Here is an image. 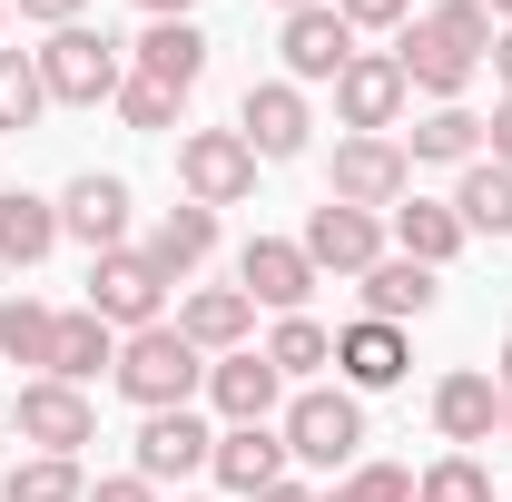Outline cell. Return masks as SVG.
Wrapping results in <instances>:
<instances>
[{"mask_svg":"<svg viewBox=\"0 0 512 502\" xmlns=\"http://www.w3.org/2000/svg\"><path fill=\"white\" fill-rule=\"evenodd\" d=\"M493 60V10L483 0H434L424 20H404V89H424L434 109H463V89H473V69Z\"/></svg>","mask_w":512,"mask_h":502,"instance_id":"6da1fadb","label":"cell"},{"mask_svg":"<svg viewBox=\"0 0 512 502\" xmlns=\"http://www.w3.org/2000/svg\"><path fill=\"white\" fill-rule=\"evenodd\" d=\"M138 404V414H178V404H197L207 394V355H197L188 335L158 315V325H138V335H119V375H109Z\"/></svg>","mask_w":512,"mask_h":502,"instance_id":"7a4b0ae2","label":"cell"},{"mask_svg":"<svg viewBox=\"0 0 512 502\" xmlns=\"http://www.w3.org/2000/svg\"><path fill=\"white\" fill-rule=\"evenodd\" d=\"M276 434H286V463L345 473V463H355V443H365V404H355L345 384H335V394H325V384H306V394L286 404V424H276Z\"/></svg>","mask_w":512,"mask_h":502,"instance_id":"3957f363","label":"cell"},{"mask_svg":"<svg viewBox=\"0 0 512 502\" xmlns=\"http://www.w3.org/2000/svg\"><path fill=\"white\" fill-rule=\"evenodd\" d=\"M40 79H50L60 109H99V99H119V89H128V50L109 40V30H50Z\"/></svg>","mask_w":512,"mask_h":502,"instance_id":"277c9868","label":"cell"},{"mask_svg":"<svg viewBox=\"0 0 512 502\" xmlns=\"http://www.w3.org/2000/svg\"><path fill=\"white\" fill-rule=\"evenodd\" d=\"M335 207H365V217H394L404 197H414V158H404V138H345L335 148Z\"/></svg>","mask_w":512,"mask_h":502,"instance_id":"5b68a950","label":"cell"},{"mask_svg":"<svg viewBox=\"0 0 512 502\" xmlns=\"http://www.w3.org/2000/svg\"><path fill=\"white\" fill-rule=\"evenodd\" d=\"M158 306H168V276L148 266V247H109V256H89V315H99V325L138 335V325H158Z\"/></svg>","mask_w":512,"mask_h":502,"instance_id":"8992f818","label":"cell"},{"mask_svg":"<svg viewBox=\"0 0 512 502\" xmlns=\"http://www.w3.org/2000/svg\"><path fill=\"white\" fill-rule=\"evenodd\" d=\"M10 434L30 443V453H79V443H99V414H89V394L60 375H40V384H20L10 394Z\"/></svg>","mask_w":512,"mask_h":502,"instance_id":"52a82bcc","label":"cell"},{"mask_svg":"<svg viewBox=\"0 0 512 502\" xmlns=\"http://www.w3.org/2000/svg\"><path fill=\"white\" fill-rule=\"evenodd\" d=\"M178 188H188V207H237L256 188V148L237 128H188L178 138Z\"/></svg>","mask_w":512,"mask_h":502,"instance_id":"ba28073f","label":"cell"},{"mask_svg":"<svg viewBox=\"0 0 512 502\" xmlns=\"http://www.w3.org/2000/svg\"><path fill=\"white\" fill-rule=\"evenodd\" d=\"M404 69H394V50H355V60L335 69V119L355 128V138H384V128L404 119Z\"/></svg>","mask_w":512,"mask_h":502,"instance_id":"9c48e42d","label":"cell"},{"mask_svg":"<svg viewBox=\"0 0 512 502\" xmlns=\"http://www.w3.org/2000/svg\"><path fill=\"white\" fill-rule=\"evenodd\" d=\"M296 247H306V266H316V276H365L375 256H394V247H384V217H365V207H335V197L306 217V237H296Z\"/></svg>","mask_w":512,"mask_h":502,"instance_id":"30bf717a","label":"cell"},{"mask_svg":"<svg viewBox=\"0 0 512 502\" xmlns=\"http://www.w3.org/2000/svg\"><path fill=\"white\" fill-rule=\"evenodd\" d=\"M237 286H247V306L306 315V296H316V266H306V247H296V237H247V247H237Z\"/></svg>","mask_w":512,"mask_h":502,"instance_id":"8fae6325","label":"cell"},{"mask_svg":"<svg viewBox=\"0 0 512 502\" xmlns=\"http://www.w3.org/2000/svg\"><path fill=\"white\" fill-rule=\"evenodd\" d=\"M276 50H286V79H296V89H306V79L335 89V69L355 60V30H345V10H335V0H316V10H286Z\"/></svg>","mask_w":512,"mask_h":502,"instance_id":"7c38bea8","label":"cell"},{"mask_svg":"<svg viewBox=\"0 0 512 502\" xmlns=\"http://www.w3.org/2000/svg\"><path fill=\"white\" fill-rule=\"evenodd\" d=\"M237 138H247L256 158H296V148L316 138V109H306V89H296V79H256L247 109H237Z\"/></svg>","mask_w":512,"mask_h":502,"instance_id":"4fadbf2b","label":"cell"},{"mask_svg":"<svg viewBox=\"0 0 512 502\" xmlns=\"http://www.w3.org/2000/svg\"><path fill=\"white\" fill-rule=\"evenodd\" d=\"M60 237H79L89 256L128 247V178H109V168L69 178V197H60Z\"/></svg>","mask_w":512,"mask_h":502,"instance_id":"5bb4252c","label":"cell"},{"mask_svg":"<svg viewBox=\"0 0 512 502\" xmlns=\"http://www.w3.org/2000/svg\"><path fill=\"white\" fill-rule=\"evenodd\" d=\"M207 463H217V434L197 424L188 404L138 424V473H148V483H188V473H207Z\"/></svg>","mask_w":512,"mask_h":502,"instance_id":"9a60e30c","label":"cell"},{"mask_svg":"<svg viewBox=\"0 0 512 502\" xmlns=\"http://www.w3.org/2000/svg\"><path fill=\"white\" fill-rule=\"evenodd\" d=\"M434 434H444L453 453L493 443V434H503V384L473 375V365H463V375H444V384H434Z\"/></svg>","mask_w":512,"mask_h":502,"instance_id":"2e32d148","label":"cell"},{"mask_svg":"<svg viewBox=\"0 0 512 502\" xmlns=\"http://www.w3.org/2000/svg\"><path fill=\"white\" fill-rule=\"evenodd\" d=\"M207 473H217V483H227L237 502L276 493V483H286V434H276V424H227V434H217V463H207Z\"/></svg>","mask_w":512,"mask_h":502,"instance_id":"e0dca14e","label":"cell"},{"mask_svg":"<svg viewBox=\"0 0 512 502\" xmlns=\"http://www.w3.org/2000/svg\"><path fill=\"white\" fill-rule=\"evenodd\" d=\"M276 394H286V375H276L256 345H247V355H217V365H207V404H217L227 424H276Z\"/></svg>","mask_w":512,"mask_h":502,"instance_id":"ac0fdd59","label":"cell"},{"mask_svg":"<svg viewBox=\"0 0 512 502\" xmlns=\"http://www.w3.org/2000/svg\"><path fill=\"white\" fill-rule=\"evenodd\" d=\"M335 375H345V394H384V384H404V325L355 315V325L335 335Z\"/></svg>","mask_w":512,"mask_h":502,"instance_id":"d6986e66","label":"cell"},{"mask_svg":"<svg viewBox=\"0 0 512 502\" xmlns=\"http://www.w3.org/2000/svg\"><path fill=\"white\" fill-rule=\"evenodd\" d=\"M384 237H394V256H414V266L444 276L453 256H463V217H453V197H404V207L384 217Z\"/></svg>","mask_w":512,"mask_h":502,"instance_id":"ffe728a7","label":"cell"},{"mask_svg":"<svg viewBox=\"0 0 512 502\" xmlns=\"http://www.w3.org/2000/svg\"><path fill=\"white\" fill-rule=\"evenodd\" d=\"M178 335H188L197 355H247V335H256L247 286H197L188 306H178Z\"/></svg>","mask_w":512,"mask_h":502,"instance_id":"44dd1931","label":"cell"},{"mask_svg":"<svg viewBox=\"0 0 512 502\" xmlns=\"http://www.w3.org/2000/svg\"><path fill=\"white\" fill-rule=\"evenodd\" d=\"M50 375L79 384V394H89V375H119V325H99L89 306H69L60 335H50Z\"/></svg>","mask_w":512,"mask_h":502,"instance_id":"7402d4cb","label":"cell"},{"mask_svg":"<svg viewBox=\"0 0 512 502\" xmlns=\"http://www.w3.org/2000/svg\"><path fill=\"white\" fill-rule=\"evenodd\" d=\"M207 256H217V207H168V217L148 227V266H158L168 286H188Z\"/></svg>","mask_w":512,"mask_h":502,"instance_id":"603a6c76","label":"cell"},{"mask_svg":"<svg viewBox=\"0 0 512 502\" xmlns=\"http://www.w3.org/2000/svg\"><path fill=\"white\" fill-rule=\"evenodd\" d=\"M434 296H444V276H434V266H414V256H375V266H365V315H375V325L434 315Z\"/></svg>","mask_w":512,"mask_h":502,"instance_id":"cb8c5ba5","label":"cell"},{"mask_svg":"<svg viewBox=\"0 0 512 502\" xmlns=\"http://www.w3.org/2000/svg\"><path fill=\"white\" fill-rule=\"evenodd\" d=\"M128 69L188 99L197 79H207V40H197V20H148V40H138V60H128Z\"/></svg>","mask_w":512,"mask_h":502,"instance_id":"d4e9b609","label":"cell"},{"mask_svg":"<svg viewBox=\"0 0 512 502\" xmlns=\"http://www.w3.org/2000/svg\"><path fill=\"white\" fill-rule=\"evenodd\" d=\"M50 247H60V207L30 197V188H10V197H0V266L20 276V266H40Z\"/></svg>","mask_w":512,"mask_h":502,"instance_id":"484cf974","label":"cell"},{"mask_svg":"<svg viewBox=\"0 0 512 502\" xmlns=\"http://www.w3.org/2000/svg\"><path fill=\"white\" fill-rule=\"evenodd\" d=\"M404 158H414V168H473V158H483V119H473V109H434V119H414Z\"/></svg>","mask_w":512,"mask_h":502,"instance_id":"4316f807","label":"cell"},{"mask_svg":"<svg viewBox=\"0 0 512 502\" xmlns=\"http://www.w3.org/2000/svg\"><path fill=\"white\" fill-rule=\"evenodd\" d=\"M453 217H463V237H512V168L473 158L463 188H453Z\"/></svg>","mask_w":512,"mask_h":502,"instance_id":"83f0119b","label":"cell"},{"mask_svg":"<svg viewBox=\"0 0 512 502\" xmlns=\"http://www.w3.org/2000/svg\"><path fill=\"white\" fill-rule=\"evenodd\" d=\"M0 502H89V473H79V453H20L0 473Z\"/></svg>","mask_w":512,"mask_h":502,"instance_id":"f1b7e54d","label":"cell"},{"mask_svg":"<svg viewBox=\"0 0 512 502\" xmlns=\"http://www.w3.org/2000/svg\"><path fill=\"white\" fill-rule=\"evenodd\" d=\"M50 335H60V315L40 306V296H10V306H0V355H10V365H40V375H50Z\"/></svg>","mask_w":512,"mask_h":502,"instance_id":"f546056e","label":"cell"},{"mask_svg":"<svg viewBox=\"0 0 512 502\" xmlns=\"http://www.w3.org/2000/svg\"><path fill=\"white\" fill-rule=\"evenodd\" d=\"M50 109V79H40V50H0V128H30Z\"/></svg>","mask_w":512,"mask_h":502,"instance_id":"4dcf8cb0","label":"cell"},{"mask_svg":"<svg viewBox=\"0 0 512 502\" xmlns=\"http://www.w3.org/2000/svg\"><path fill=\"white\" fill-rule=\"evenodd\" d=\"M266 365H276V375H316V365H335V335H325L316 315H286V325L266 335Z\"/></svg>","mask_w":512,"mask_h":502,"instance_id":"1f68e13d","label":"cell"},{"mask_svg":"<svg viewBox=\"0 0 512 502\" xmlns=\"http://www.w3.org/2000/svg\"><path fill=\"white\" fill-rule=\"evenodd\" d=\"M414 502H493V473H483L473 453H444V463L414 473Z\"/></svg>","mask_w":512,"mask_h":502,"instance_id":"d6a6232c","label":"cell"},{"mask_svg":"<svg viewBox=\"0 0 512 502\" xmlns=\"http://www.w3.org/2000/svg\"><path fill=\"white\" fill-rule=\"evenodd\" d=\"M325 502H414V473H404V463H355Z\"/></svg>","mask_w":512,"mask_h":502,"instance_id":"836d02e7","label":"cell"},{"mask_svg":"<svg viewBox=\"0 0 512 502\" xmlns=\"http://www.w3.org/2000/svg\"><path fill=\"white\" fill-rule=\"evenodd\" d=\"M109 109H119L128 128H168V119H178V89H158V79H138V69H128V89L109 99Z\"/></svg>","mask_w":512,"mask_h":502,"instance_id":"e575fe53","label":"cell"},{"mask_svg":"<svg viewBox=\"0 0 512 502\" xmlns=\"http://www.w3.org/2000/svg\"><path fill=\"white\" fill-rule=\"evenodd\" d=\"M345 10V30H404L414 20V0H335Z\"/></svg>","mask_w":512,"mask_h":502,"instance_id":"d590c367","label":"cell"},{"mask_svg":"<svg viewBox=\"0 0 512 502\" xmlns=\"http://www.w3.org/2000/svg\"><path fill=\"white\" fill-rule=\"evenodd\" d=\"M89 502H158L148 473H109V483H89Z\"/></svg>","mask_w":512,"mask_h":502,"instance_id":"8d00e7d4","label":"cell"},{"mask_svg":"<svg viewBox=\"0 0 512 502\" xmlns=\"http://www.w3.org/2000/svg\"><path fill=\"white\" fill-rule=\"evenodd\" d=\"M79 10L89 0H20V20H40V30H79Z\"/></svg>","mask_w":512,"mask_h":502,"instance_id":"74e56055","label":"cell"},{"mask_svg":"<svg viewBox=\"0 0 512 502\" xmlns=\"http://www.w3.org/2000/svg\"><path fill=\"white\" fill-rule=\"evenodd\" d=\"M483 138H493V168H512V109H493V119H483Z\"/></svg>","mask_w":512,"mask_h":502,"instance_id":"f35d334b","label":"cell"},{"mask_svg":"<svg viewBox=\"0 0 512 502\" xmlns=\"http://www.w3.org/2000/svg\"><path fill=\"white\" fill-rule=\"evenodd\" d=\"M493 89H503V109H512V30H493Z\"/></svg>","mask_w":512,"mask_h":502,"instance_id":"ab89813d","label":"cell"},{"mask_svg":"<svg viewBox=\"0 0 512 502\" xmlns=\"http://www.w3.org/2000/svg\"><path fill=\"white\" fill-rule=\"evenodd\" d=\"M138 10H148V20H188V0H138Z\"/></svg>","mask_w":512,"mask_h":502,"instance_id":"60d3db41","label":"cell"},{"mask_svg":"<svg viewBox=\"0 0 512 502\" xmlns=\"http://www.w3.org/2000/svg\"><path fill=\"white\" fill-rule=\"evenodd\" d=\"M256 502H316V493H306V483H276V493H256Z\"/></svg>","mask_w":512,"mask_h":502,"instance_id":"b9f144b4","label":"cell"},{"mask_svg":"<svg viewBox=\"0 0 512 502\" xmlns=\"http://www.w3.org/2000/svg\"><path fill=\"white\" fill-rule=\"evenodd\" d=\"M493 384H503V394H512V335H503V355H493Z\"/></svg>","mask_w":512,"mask_h":502,"instance_id":"7bdbcfd3","label":"cell"},{"mask_svg":"<svg viewBox=\"0 0 512 502\" xmlns=\"http://www.w3.org/2000/svg\"><path fill=\"white\" fill-rule=\"evenodd\" d=\"M483 10H493V30H512V0H483Z\"/></svg>","mask_w":512,"mask_h":502,"instance_id":"ee69618b","label":"cell"},{"mask_svg":"<svg viewBox=\"0 0 512 502\" xmlns=\"http://www.w3.org/2000/svg\"><path fill=\"white\" fill-rule=\"evenodd\" d=\"M503 443H512V394H503Z\"/></svg>","mask_w":512,"mask_h":502,"instance_id":"f6af8a7d","label":"cell"},{"mask_svg":"<svg viewBox=\"0 0 512 502\" xmlns=\"http://www.w3.org/2000/svg\"><path fill=\"white\" fill-rule=\"evenodd\" d=\"M276 10H316V0H276Z\"/></svg>","mask_w":512,"mask_h":502,"instance_id":"bcb514c9","label":"cell"},{"mask_svg":"<svg viewBox=\"0 0 512 502\" xmlns=\"http://www.w3.org/2000/svg\"><path fill=\"white\" fill-rule=\"evenodd\" d=\"M0 30H10V0H0Z\"/></svg>","mask_w":512,"mask_h":502,"instance_id":"7dc6e473","label":"cell"},{"mask_svg":"<svg viewBox=\"0 0 512 502\" xmlns=\"http://www.w3.org/2000/svg\"><path fill=\"white\" fill-rule=\"evenodd\" d=\"M178 502H197V493H178Z\"/></svg>","mask_w":512,"mask_h":502,"instance_id":"c3c4849f","label":"cell"}]
</instances>
